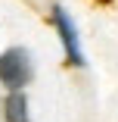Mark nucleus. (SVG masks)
<instances>
[{
    "label": "nucleus",
    "mask_w": 118,
    "mask_h": 122,
    "mask_svg": "<svg viewBox=\"0 0 118 122\" xmlns=\"http://www.w3.org/2000/svg\"><path fill=\"white\" fill-rule=\"evenodd\" d=\"M31 81V63L22 47H9L0 53V85L6 91H22Z\"/></svg>",
    "instance_id": "1"
},
{
    "label": "nucleus",
    "mask_w": 118,
    "mask_h": 122,
    "mask_svg": "<svg viewBox=\"0 0 118 122\" xmlns=\"http://www.w3.org/2000/svg\"><path fill=\"white\" fill-rule=\"evenodd\" d=\"M3 119L6 122H28V100L22 91H9L3 100Z\"/></svg>",
    "instance_id": "3"
},
{
    "label": "nucleus",
    "mask_w": 118,
    "mask_h": 122,
    "mask_svg": "<svg viewBox=\"0 0 118 122\" xmlns=\"http://www.w3.org/2000/svg\"><path fill=\"white\" fill-rule=\"evenodd\" d=\"M53 22H56V31L62 38V47H65V56L72 66H84V53H81V47H78V35H75V25H72V19H68V13L62 6H53Z\"/></svg>",
    "instance_id": "2"
}]
</instances>
